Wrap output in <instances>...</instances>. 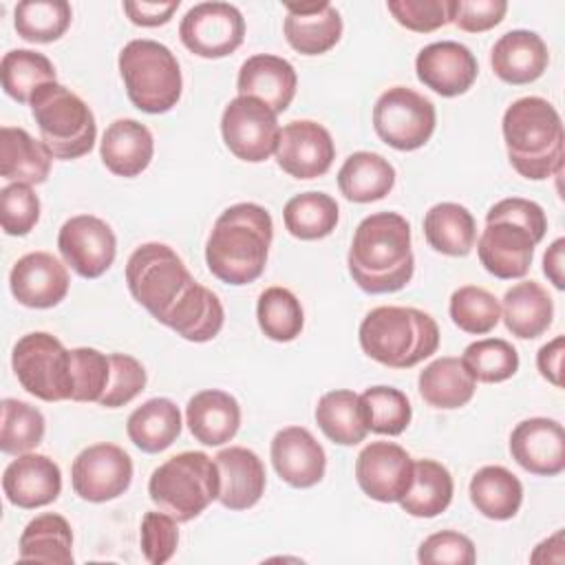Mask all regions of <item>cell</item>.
<instances>
[{
	"label": "cell",
	"mask_w": 565,
	"mask_h": 565,
	"mask_svg": "<svg viewBox=\"0 0 565 565\" xmlns=\"http://www.w3.org/2000/svg\"><path fill=\"white\" fill-rule=\"evenodd\" d=\"M221 479L212 457L201 450H185L152 470L148 481L150 501L177 523L199 516L218 499Z\"/></svg>",
	"instance_id": "obj_6"
},
{
	"label": "cell",
	"mask_w": 565,
	"mask_h": 565,
	"mask_svg": "<svg viewBox=\"0 0 565 565\" xmlns=\"http://www.w3.org/2000/svg\"><path fill=\"white\" fill-rule=\"evenodd\" d=\"M221 490L218 501L227 510H247L265 492V466L260 457L243 446L223 448L216 457Z\"/></svg>",
	"instance_id": "obj_26"
},
{
	"label": "cell",
	"mask_w": 565,
	"mask_h": 565,
	"mask_svg": "<svg viewBox=\"0 0 565 565\" xmlns=\"http://www.w3.org/2000/svg\"><path fill=\"white\" fill-rule=\"evenodd\" d=\"M534 238L530 232L510 221L486 223L479 236L477 254L488 274L501 280L523 278L534 258Z\"/></svg>",
	"instance_id": "obj_20"
},
{
	"label": "cell",
	"mask_w": 565,
	"mask_h": 565,
	"mask_svg": "<svg viewBox=\"0 0 565 565\" xmlns=\"http://www.w3.org/2000/svg\"><path fill=\"white\" fill-rule=\"evenodd\" d=\"M338 203L324 192H302L287 201L282 210L285 227L300 241H318L329 236L338 225Z\"/></svg>",
	"instance_id": "obj_39"
},
{
	"label": "cell",
	"mask_w": 565,
	"mask_h": 565,
	"mask_svg": "<svg viewBox=\"0 0 565 565\" xmlns=\"http://www.w3.org/2000/svg\"><path fill=\"white\" fill-rule=\"evenodd\" d=\"M0 79L4 93L18 104H31L33 93L49 82H55L53 62L31 49H13L0 62Z\"/></svg>",
	"instance_id": "obj_40"
},
{
	"label": "cell",
	"mask_w": 565,
	"mask_h": 565,
	"mask_svg": "<svg viewBox=\"0 0 565 565\" xmlns=\"http://www.w3.org/2000/svg\"><path fill=\"white\" fill-rule=\"evenodd\" d=\"M563 249H565V238H556L545 256H543V274L550 278V282L556 289L565 287V278H563Z\"/></svg>",
	"instance_id": "obj_57"
},
{
	"label": "cell",
	"mask_w": 565,
	"mask_h": 565,
	"mask_svg": "<svg viewBox=\"0 0 565 565\" xmlns=\"http://www.w3.org/2000/svg\"><path fill=\"white\" fill-rule=\"evenodd\" d=\"M271 463L278 477L294 488H311L324 477L327 455L302 426H287L271 439Z\"/></svg>",
	"instance_id": "obj_22"
},
{
	"label": "cell",
	"mask_w": 565,
	"mask_h": 565,
	"mask_svg": "<svg viewBox=\"0 0 565 565\" xmlns=\"http://www.w3.org/2000/svg\"><path fill=\"white\" fill-rule=\"evenodd\" d=\"M358 335L362 351L388 369H411L439 347L435 318L415 307H375L364 316Z\"/></svg>",
	"instance_id": "obj_4"
},
{
	"label": "cell",
	"mask_w": 565,
	"mask_h": 565,
	"mask_svg": "<svg viewBox=\"0 0 565 565\" xmlns=\"http://www.w3.org/2000/svg\"><path fill=\"white\" fill-rule=\"evenodd\" d=\"M417 386L419 395L428 406L450 411L461 408L472 399L477 391V380L463 366L461 358L444 355L424 366Z\"/></svg>",
	"instance_id": "obj_31"
},
{
	"label": "cell",
	"mask_w": 565,
	"mask_h": 565,
	"mask_svg": "<svg viewBox=\"0 0 565 565\" xmlns=\"http://www.w3.org/2000/svg\"><path fill=\"white\" fill-rule=\"evenodd\" d=\"M470 501L486 519L508 521L523 503V486L503 466H483L470 479Z\"/></svg>",
	"instance_id": "obj_34"
},
{
	"label": "cell",
	"mask_w": 565,
	"mask_h": 565,
	"mask_svg": "<svg viewBox=\"0 0 565 565\" xmlns=\"http://www.w3.org/2000/svg\"><path fill=\"white\" fill-rule=\"evenodd\" d=\"M501 318L512 335L534 340L552 324L554 302L536 280H521L505 291Z\"/></svg>",
	"instance_id": "obj_30"
},
{
	"label": "cell",
	"mask_w": 565,
	"mask_h": 565,
	"mask_svg": "<svg viewBox=\"0 0 565 565\" xmlns=\"http://www.w3.org/2000/svg\"><path fill=\"white\" fill-rule=\"evenodd\" d=\"M221 135L236 159L267 161L278 146L280 126L276 113L256 97H234L221 117Z\"/></svg>",
	"instance_id": "obj_11"
},
{
	"label": "cell",
	"mask_w": 565,
	"mask_h": 565,
	"mask_svg": "<svg viewBox=\"0 0 565 565\" xmlns=\"http://www.w3.org/2000/svg\"><path fill=\"white\" fill-rule=\"evenodd\" d=\"M126 433L139 450L161 452L181 435V411L168 397H152L130 413Z\"/></svg>",
	"instance_id": "obj_33"
},
{
	"label": "cell",
	"mask_w": 565,
	"mask_h": 565,
	"mask_svg": "<svg viewBox=\"0 0 565 565\" xmlns=\"http://www.w3.org/2000/svg\"><path fill=\"white\" fill-rule=\"evenodd\" d=\"M417 79L441 97L463 95L477 79V57L468 46L441 40L424 46L415 57Z\"/></svg>",
	"instance_id": "obj_17"
},
{
	"label": "cell",
	"mask_w": 565,
	"mask_h": 565,
	"mask_svg": "<svg viewBox=\"0 0 565 565\" xmlns=\"http://www.w3.org/2000/svg\"><path fill=\"white\" fill-rule=\"evenodd\" d=\"M274 154L289 177L316 179L329 172L335 159V146L331 132L322 124L298 119L280 128Z\"/></svg>",
	"instance_id": "obj_16"
},
{
	"label": "cell",
	"mask_w": 565,
	"mask_h": 565,
	"mask_svg": "<svg viewBox=\"0 0 565 565\" xmlns=\"http://www.w3.org/2000/svg\"><path fill=\"white\" fill-rule=\"evenodd\" d=\"M20 561L35 563H73V532L64 516L44 512L26 523L20 534Z\"/></svg>",
	"instance_id": "obj_36"
},
{
	"label": "cell",
	"mask_w": 565,
	"mask_h": 565,
	"mask_svg": "<svg viewBox=\"0 0 565 565\" xmlns=\"http://www.w3.org/2000/svg\"><path fill=\"white\" fill-rule=\"evenodd\" d=\"M452 490V477L446 466L433 459H419L413 466L411 486L397 503L411 516L433 519L450 505Z\"/></svg>",
	"instance_id": "obj_37"
},
{
	"label": "cell",
	"mask_w": 565,
	"mask_h": 565,
	"mask_svg": "<svg viewBox=\"0 0 565 565\" xmlns=\"http://www.w3.org/2000/svg\"><path fill=\"white\" fill-rule=\"evenodd\" d=\"M386 9L415 33H430L450 22V0H388Z\"/></svg>",
	"instance_id": "obj_50"
},
{
	"label": "cell",
	"mask_w": 565,
	"mask_h": 565,
	"mask_svg": "<svg viewBox=\"0 0 565 565\" xmlns=\"http://www.w3.org/2000/svg\"><path fill=\"white\" fill-rule=\"evenodd\" d=\"M40 218V199L26 183H9L0 190V223L4 234L24 236Z\"/></svg>",
	"instance_id": "obj_48"
},
{
	"label": "cell",
	"mask_w": 565,
	"mask_h": 565,
	"mask_svg": "<svg viewBox=\"0 0 565 565\" xmlns=\"http://www.w3.org/2000/svg\"><path fill=\"white\" fill-rule=\"evenodd\" d=\"M71 18L73 11L66 0H24L15 4L13 26L22 40L49 44L66 33Z\"/></svg>",
	"instance_id": "obj_41"
},
{
	"label": "cell",
	"mask_w": 565,
	"mask_h": 565,
	"mask_svg": "<svg viewBox=\"0 0 565 565\" xmlns=\"http://www.w3.org/2000/svg\"><path fill=\"white\" fill-rule=\"evenodd\" d=\"M316 424L333 444L355 446L364 441L369 426L360 404V395L347 388L329 391L318 399Z\"/></svg>",
	"instance_id": "obj_38"
},
{
	"label": "cell",
	"mask_w": 565,
	"mask_h": 565,
	"mask_svg": "<svg viewBox=\"0 0 565 565\" xmlns=\"http://www.w3.org/2000/svg\"><path fill=\"white\" fill-rule=\"evenodd\" d=\"M141 552L148 563L163 565L172 558L179 543L177 521L166 512H146L141 519Z\"/></svg>",
	"instance_id": "obj_51"
},
{
	"label": "cell",
	"mask_w": 565,
	"mask_h": 565,
	"mask_svg": "<svg viewBox=\"0 0 565 565\" xmlns=\"http://www.w3.org/2000/svg\"><path fill=\"white\" fill-rule=\"evenodd\" d=\"M512 168L532 181L561 174L563 124L556 108L543 97H521L508 106L501 121Z\"/></svg>",
	"instance_id": "obj_3"
},
{
	"label": "cell",
	"mask_w": 565,
	"mask_h": 565,
	"mask_svg": "<svg viewBox=\"0 0 565 565\" xmlns=\"http://www.w3.org/2000/svg\"><path fill=\"white\" fill-rule=\"evenodd\" d=\"M256 318L260 331L274 342L296 340L305 324L300 300L285 287H267L258 296Z\"/></svg>",
	"instance_id": "obj_42"
},
{
	"label": "cell",
	"mask_w": 565,
	"mask_h": 565,
	"mask_svg": "<svg viewBox=\"0 0 565 565\" xmlns=\"http://www.w3.org/2000/svg\"><path fill=\"white\" fill-rule=\"evenodd\" d=\"M435 121L433 102L406 86L384 90L373 106V128L395 150L408 152L422 148L430 139Z\"/></svg>",
	"instance_id": "obj_10"
},
{
	"label": "cell",
	"mask_w": 565,
	"mask_h": 565,
	"mask_svg": "<svg viewBox=\"0 0 565 565\" xmlns=\"http://www.w3.org/2000/svg\"><path fill=\"white\" fill-rule=\"evenodd\" d=\"M366 426L377 435H402L411 424L413 408L408 397L393 386H371L360 395Z\"/></svg>",
	"instance_id": "obj_44"
},
{
	"label": "cell",
	"mask_w": 565,
	"mask_h": 565,
	"mask_svg": "<svg viewBox=\"0 0 565 565\" xmlns=\"http://www.w3.org/2000/svg\"><path fill=\"white\" fill-rule=\"evenodd\" d=\"M424 236L439 254L468 256L477 241V223L468 207L444 201L426 212Z\"/></svg>",
	"instance_id": "obj_35"
},
{
	"label": "cell",
	"mask_w": 565,
	"mask_h": 565,
	"mask_svg": "<svg viewBox=\"0 0 565 565\" xmlns=\"http://www.w3.org/2000/svg\"><path fill=\"white\" fill-rule=\"evenodd\" d=\"M51 150L33 139L24 128L2 126L0 130V174L11 183L40 185L51 172Z\"/></svg>",
	"instance_id": "obj_29"
},
{
	"label": "cell",
	"mask_w": 565,
	"mask_h": 565,
	"mask_svg": "<svg viewBox=\"0 0 565 565\" xmlns=\"http://www.w3.org/2000/svg\"><path fill=\"white\" fill-rule=\"evenodd\" d=\"M185 422L196 441L205 446H221L238 433L241 406L230 393L205 388L190 397L185 406Z\"/></svg>",
	"instance_id": "obj_28"
},
{
	"label": "cell",
	"mask_w": 565,
	"mask_h": 565,
	"mask_svg": "<svg viewBox=\"0 0 565 565\" xmlns=\"http://www.w3.org/2000/svg\"><path fill=\"white\" fill-rule=\"evenodd\" d=\"M119 73L128 99L143 113H168L181 97L183 77L179 62L157 40H130L119 51Z\"/></svg>",
	"instance_id": "obj_7"
},
{
	"label": "cell",
	"mask_w": 565,
	"mask_h": 565,
	"mask_svg": "<svg viewBox=\"0 0 565 565\" xmlns=\"http://www.w3.org/2000/svg\"><path fill=\"white\" fill-rule=\"evenodd\" d=\"M110 380V355L90 349L77 347L71 349V382H73V402H99Z\"/></svg>",
	"instance_id": "obj_47"
},
{
	"label": "cell",
	"mask_w": 565,
	"mask_h": 565,
	"mask_svg": "<svg viewBox=\"0 0 565 565\" xmlns=\"http://www.w3.org/2000/svg\"><path fill=\"white\" fill-rule=\"evenodd\" d=\"M452 322L472 335L490 333L501 318L499 300L483 287L463 285L452 291L448 305Z\"/></svg>",
	"instance_id": "obj_46"
},
{
	"label": "cell",
	"mask_w": 565,
	"mask_h": 565,
	"mask_svg": "<svg viewBox=\"0 0 565 565\" xmlns=\"http://www.w3.org/2000/svg\"><path fill=\"white\" fill-rule=\"evenodd\" d=\"M417 561L426 565H472L477 561L475 543L455 530H441L422 541Z\"/></svg>",
	"instance_id": "obj_52"
},
{
	"label": "cell",
	"mask_w": 565,
	"mask_h": 565,
	"mask_svg": "<svg viewBox=\"0 0 565 565\" xmlns=\"http://www.w3.org/2000/svg\"><path fill=\"white\" fill-rule=\"evenodd\" d=\"M550 62L547 44L534 31L514 29L503 33L490 53V64L494 75L514 86L530 84L539 79Z\"/></svg>",
	"instance_id": "obj_25"
},
{
	"label": "cell",
	"mask_w": 565,
	"mask_h": 565,
	"mask_svg": "<svg viewBox=\"0 0 565 565\" xmlns=\"http://www.w3.org/2000/svg\"><path fill=\"white\" fill-rule=\"evenodd\" d=\"M510 455L532 475L556 477L565 470V430L550 417L523 419L510 435Z\"/></svg>",
	"instance_id": "obj_18"
},
{
	"label": "cell",
	"mask_w": 565,
	"mask_h": 565,
	"mask_svg": "<svg viewBox=\"0 0 565 565\" xmlns=\"http://www.w3.org/2000/svg\"><path fill=\"white\" fill-rule=\"evenodd\" d=\"M2 490L9 503L22 510H35L53 503L62 492L60 466L38 452H24L13 459L2 475Z\"/></svg>",
	"instance_id": "obj_21"
},
{
	"label": "cell",
	"mask_w": 565,
	"mask_h": 565,
	"mask_svg": "<svg viewBox=\"0 0 565 565\" xmlns=\"http://www.w3.org/2000/svg\"><path fill=\"white\" fill-rule=\"evenodd\" d=\"M282 24L285 40L302 55H322L331 51L342 35V18L329 2H287Z\"/></svg>",
	"instance_id": "obj_23"
},
{
	"label": "cell",
	"mask_w": 565,
	"mask_h": 565,
	"mask_svg": "<svg viewBox=\"0 0 565 565\" xmlns=\"http://www.w3.org/2000/svg\"><path fill=\"white\" fill-rule=\"evenodd\" d=\"M104 166L117 177L141 174L154 154V139L148 126L137 119H115L99 143Z\"/></svg>",
	"instance_id": "obj_27"
},
{
	"label": "cell",
	"mask_w": 565,
	"mask_h": 565,
	"mask_svg": "<svg viewBox=\"0 0 565 565\" xmlns=\"http://www.w3.org/2000/svg\"><path fill=\"white\" fill-rule=\"evenodd\" d=\"M31 113L55 159H79L93 150L97 137L93 110L66 86L42 84L31 97Z\"/></svg>",
	"instance_id": "obj_8"
},
{
	"label": "cell",
	"mask_w": 565,
	"mask_h": 565,
	"mask_svg": "<svg viewBox=\"0 0 565 565\" xmlns=\"http://www.w3.org/2000/svg\"><path fill=\"white\" fill-rule=\"evenodd\" d=\"M461 362L477 382L486 384L505 382L519 371L516 349L501 338H483L468 344Z\"/></svg>",
	"instance_id": "obj_45"
},
{
	"label": "cell",
	"mask_w": 565,
	"mask_h": 565,
	"mask_svg": "<svg viewBox=\"0 0 565 565\" xmlns=\"http://www.w3.org/2000/svg\"><path fill=\"white\" fill-rule=\"evenodd\" d=\"M179 38L188 51L205 60L234 53L245 38V20L230 2H201L188 9L179 24Z\"/></svg>",
	"instance_id": "obj_12"
},
{
	"label": "cell",
	"mask_w": 565,
	"mask_h": 565,
	"mask_svg": "<svg viewBox=\"0 0 565 565\" xmlns=\"http://www.w3.org/2000/svg\"><path fill=\"white\" fill-rule=\"evenodd\" d=\"M132 481V459L115 444H93L84 448L71 466V486L75 494L90 503L117 499Z\"/></svg>",
	"instance_id": "obj_13"
},
{
	"label": "cell",
	"mask_w": 565,
	"mask_h": 565,
	"mask_svg": "<svg viewBox=\"0 0 565 565\" xmlns=\"http://www.w3.org/2000/svg\"><path fill=\"white\" fill-rule=\"evenodd\" d=\"M353 282L366 294H393L415 271L411 225L397 212H375L360 221L347 256Z\"/></svg>",
	"instance_id": "obj_1"
},
{
	"label": "cell",
	"mask_w": 565,
	"mask_h": 565,
	"mask_svg": "<svg viewBox=\"0 0 565 565\" xmlns=\"http://www.w3.org/2000/svg\"><path fill=\"white\" fill-rule=\"evenodd\" d=\"M492 221H510V223L525 227L530 232V236L534 238V243H541V238L545 236V230H547V218H545L543 207L539 203H534L530 199H521V196H510V199H501L499 203H494L486 214V223H492Z\"/></svg>",
	"instance_id": "obj_54"
},
{
	"label": "cell",
	"mask_w": 565,
	"mask_h": 565,
	"mask_svg": "<svg viewBox=\"0 0 565 565\" xmlns=\"http://www.w3.org/2000/svg\"><path fill=\"white\" fill-rule=\"evenodd\" d=\"M508 11L503 0H450V22L466 33L494 29Z\"/></svg>",
	"instance_id": "obj_53"
},
{
	"label": "cell",
	"mask_w": 565,
	"mask_h": 565,
	"mask_svg": "<svg viewBox=\"0 0 565 565\" xmlns=\"http://www.w3.org/2000/svg\"><path fill=\"white\" fill-rule=\"evenodd\" d=\"M64 263L82 278H99L115 260L117 238L106 221L93 214L71 216L57 234Z\"/></svg>",
	"instance_id": "obj_14"
},
{
	"label": "cell",
	"mask_w": 565,
	"mask_h": 565,
	"mask_svg": "<svg viewBox=\"0 0 565 565\" xmlns=\"http://www.w3.org/2000/svg\"><path fill=\"white\" fill-rule=\"evenodd\" d=\"M146 386V371L139 360L126 353H110V380L99 399L106 408H119L132 402Z\"/></svg>",
	"instance_id": "obj_49"
},
{
	"label": "cell",
	"mask_w": 565,
	"mask_h": 565,
	"mask_svg": "<svg viewBox=\"0 0 565 565\" xmlns=\"http://www.w3.org/2000/svg\"><path fill=\"white\" fill-rule=\"evenodd\" d=\"M563 353H565L563 335H556L554 340L543 344L536 353V366L541 375L554 386H563Z\"/></svg>",
	"instance_id": "obj_56"
},
{
	"label": "cell",
	"mask_w": 565,
	"mask_h": 565,
	"mask_svg": "<svg viewBox=\"0 0 565 565\" xmlns=\"http://www.w3.org/2000/svg\"><path fill=\"white\" fill-rule=\"evenodd\" d=\"M413 457L393 441H371L355 459V479L362 492L380 503L399 501L413 479Z\"/></svg>",
	"instance_id": "obj_15"
},
{
	"label": "cell",
	"mask_w": 565,
	"mask_h": 565,
	"mask_svg": "<svg viewBox=\"0 0 565 565\" xmlns=\"http://www.w3.org/2000/svg\"><path fill=\"white\" fill-rule=\"evenodd\" d=\"M68 271L53 254L31 252L15 260L9 274L13 298L31 309H49L60 305L68 294Z\"/></svg>",
	"instance_id": "obj_19"
},
{
	"label": "cell",
	"mask_w": 565,
	"mask_h": 565,
	"mask_svg": "<svg viewBox=\"0 0 565 565\" xmlns=\"http://www.w3.org/2000/svg\"><path fill=\"white\" fill-rule=\"evenodd\" d=\"M44 415L20 399H2V424H0V450L7 455L31 452L44 437Z\"/></svg>",
	"instance_id": "obj_43"
},
{
	"label": "cell",
	"mask_w": 565,
	"mask_h": 565,
	"mask_svg": "<svg viewBox=\"0 0 565 565\" xmlns=\"http://www.w3.org/2000/svg\"><path fill=\"white\" fill-rule=\"evenodd\" d=\"M11 366L22 388L38 399H71V351L55 335L46 331L22 335L13 347Z\"/></svg>",
	"instance_id": "obj_9"
},
{
	"label": "cell",
	"mask_w": 565,
	"mask_h": 565,
	"mask_svg": "<svg viewBox=\"0 0 565 565\" xmlns=\"http://www.w3.org/2000/svg\"><path fill=\"white\" fill-rule=\"evenodd\" d=\"M271 238L274 223L263 205H230L214 221L205 243L207 269L227 285L254 282L265 271Z\"/></svg>",
	"instance_id": "obj_2"
},
{
	"label": "cell",
	"mask_w": 565,
	"mask_h": 565,
	"mask_svg": "<svg viewBox=\"0 0 565 565\" xmlns=\"http://www.w3.org/2000/svg\"><path fill=\"white\" fill-rule=\"evenodd\" d=\"M126 282L132 298L166 327L201 285L166 243L137 247L126 263Z\"/></svg>",
	"instance_id": "obj_5"
},
{
	"label": "cell",
	"mask_w": 565,
	"mask_h": 565,
	"mask_svg": "<svg viewBox=\"0 0 565 565\" xmlns=\"http://www.w3.org/2000/svg\"><path fill=\"white\" fill-rule=\"evenodd\" d=\"M179 0H170V2H132L126 0L124 2V11L130 18L132 24L137 26H159L172 20L174 11L179 9Z\"/></svg>",
	"instance_id": "obj_55"
},
{
	"label": "cell",
	"mask_w": 565,
	"mask_h": 565,
	"mask_svg": "<svg viewBox=\"0 0 565 565\" xmlns=\"http://www.w3.org/2000/svg\"><path fill=\"white\" fill-rule=\"evenodd\" d=\"M298 75L294 66L278 55L258 53L241 64L236 88L243 97H256L276 115L285 113L296 95Z\"/></svg>",
	"instance_id": "obj_24"
},
{
	"label": "cell",
	"mask_w": 565,
	"mask_h": 565,
	"mask_svg": "<svg viewBox=\"0 0 565 565\" xmlns=\"http://www.w3.org/2000/svg\"><path fill=\"white\" fill-rule=\"evenodd\" d=\"M395 185V168L377 152L360 150L344 159L338 172V188L353 203L384 199Z\"/></svg>",
	"instance_id": "obj_32"
}]
</instances>
